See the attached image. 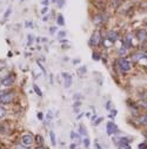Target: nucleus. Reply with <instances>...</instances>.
I'll list each match as a JSON object with an SVG mask.
<instances>
[{"instance_id":"obj_7","label":"nucleus","mask_w":147,"mask_h":149,"mask_svg":"<svg viewBox=\"0 0 147 149\" xmlns=\"http://www.w3.org/2000/svg\"><path fill=\"white\" fill-rule=\"evenodd\" d=\"M107 39L111 41V42H115L118 39H119V34H118V32H115V31H109L108 33H107Z\"/></svg>"},{"instance_id":"obj_26","label":"nucleus","mask_w":147,"mask_h":149,"mask_svg":"<svg viewBox=\"0 0 147 149\" xmlns=\"http://www.w3.org/2000/svg\"><path fill=\"white\" fill-rule=\"evenodd\" d=\"M64 37H66V32L65 31H61V32L58 33V38H64Z\"/></svg>"},{"instance_id":"obj_5","label":"nucleus","mask_w":147,"mask_h":149,"mask_svg":"<svg viewBox=\"0 0 147 149\" xmlns=\"http://www.w3.org/2000/svg\"><path fill=\"white\" fill-rule=\"evenodd\" d=\"M14 81H15V78L13 75H8V76H6V78H4L1 80V86L10 87V86H12L14 83Z\"/></svg>"},{"instance_id":"obj_22","label":"nucleus","mask_w":147,"mask_h":149,"mask_svg":"<svg viewBox=\"0 0 147 149\" xmlns=\"http://www.w3.org/2000/svg\"><path fill=\"white\" fill-rule=\"evenodd\" d=\"M102 120H104V117H99V119H97V120L94 121V126H98V125H100Z\"/></svg>"},{"instance_id":"obj_32","label":"nucleus","mask_w":147,"mask_h":149,"mask_svg":"<svg viewBox=\"0 0 147 149\" xmlns=\"http://www.w3.org/2000/svg\"><path fill=\"white\" fill-rule=\"evenodd\" d=\"M47 11H48V7H46V6H45V7L42 8V11H41V13H42V14H45V13H46Z\"/></svg>"},{"instance_id":"obj_14","label":"nucleus","mask_w":147,"mask_h":149,"mask_svg":"<svg viewBox=\"0 0 147 149\" xmlns=\"http://www.w3.org/2000/svg\"><path fill=\"white\" fill-rule=\"evenodd\" d=\"M86 71H87V68H86L85 66H82V67H80V68H79V71H78V74H79L80 76H84V74L86 73Z\"/></svg>"},{"instance_id":"obj_25","label":"nucleus","mask_w":147,"mask_h":149,"mask_svg":"<svg viewBox=\"0 0 147 149\" xmlns=\"http://www.w3.org/2000/svg\"><path fill=\"white\" fill-rule=\"evenodd\" d=\"M93 60H95V61H98V60H100V56H99V54L98 53H93Z\"/></svg>"},{"instance_id":"obj_31","label":"nucleus","mask_w":147,"mask_h":149,"mask_svg":"<svg viewBox=\"0 0 147 149\" xmlns=\"http://www.w3.org/2000/svg\"><path fill=\"white\" fill-rule=\"evenodd\" d=\"M116 115V109H114V110H112V113H111V117H114Z\"/></svg>"},{"instance_id":"obj_2","label":"nucleus","mask_w":147,"mask_h":149,"mask_svg":"<svg viewBox=\"0 0 147 149\" xmlns=\"http://www.w3.org/2000/svg\"><path fill=\"white\" fill-rule=\"evenodd\" d=\"M13 100V93H4L0 92V103L4 105H8L11 103Z\"/></svg>"},{"instance_id":"obj_4","label":"nucleus","mask_w":147,"mask_h":149,"mask_svg":"<svg viewBox=\"0 0 147 149\" xmlns=\"http://www.w3.org/2000/svg\"><path fill=\"white\" fill-rule=\"evenodd\" d=\"M119 129H118L116 125L114 122H108L107 123V134L108 135H113V134H118Z\"/></svg>"},{"instance_id":"obj_40","label":"nucleus","mask_w":147,"mask_h":149,"mask_svg":"<svg viewBox=\"0 0 147 149\" xmlns=\"http://www.w3.org/2000/svg\"><path fill=\"white\" fill-rule=\"evenodd\" d=\"M52 1H53V3H58V0H52Z\"/></svg>"},{"instance_id":"obj_6","label":"nucleus","mask_w":147,"mask_h":149,"mask_svg":"<svg viewBox=\"0 0 147 149\" xmlns=\"http://www.w3.org/2000/svg\"><path fill=\"white\" fill-rule=\"evenodd\" d=\"M101 40V34L99 31H95L93 34H92V38H91V44L94 45V46H98L99 42Z\"/></svg>"},{"instance_id":"obj_12","label":"nucleus","mask_w":147,"mask_h":149,"mask_svg":"<svg viewBox=\"0 0 147 149\" xmlns=\"http://www.w3.org/2000/svg\"><path fill=\"white\" fill-rule=\"evenodd\" d=\"M56 21H58V25H60V26H64V25H65V21H64V18H63L61 14H58Z\"/></svg>"},{"instance_id":"obj_34","label":"nucleus","mask_w":147,"mask_h":149,"mask_svg":"<svg viewBox=\"0 0 147 149\" xmlns=\"http://www.w3.org/2000/svg\"><path fill=\"white\" fill-rule=\"evenodd\" d=\"M106 108H107V109H109V108H111V102H109V101L106 103Z\"/></svg>"},{"instance_id":"obj_1","label":"nucleus","mask_w":147,"mask_h":149,"mask_svg":"<svg viewBox=\"0 0 147 149\" xmlns=\"http://www.w3.org/2000/svg\"><path fill=\"white\" fill-rule=\"evenodd\" d=\"M116 65H118V67H119V69L121 72H128L131 69V67H132L131 62L127 60V59H125V58H119V59H118Z\"/></svg>"},{"instance_id":"obj_19","label":"nucleus","mask_w":147,"mask_h":149,"mask_svg":"<svg viewBox=\"0 0 147 149\" xmlns=\"http://www.w3.org/2000/svg\"><path fill=\"white\" fill-rule=\"evenodd\" d=\"M119 148L120 149H132L130 147V143H123V144H119Z\"/></svg>"},{"instance_id":"obj_20","label":"nucleus","mask_w":147,"mask_h":149,"mask_svg":"<svg viewBox=\"0 0 147 149\" xmlns=\"http://www.w3.org/2000/svg\"><path fill=\"white\" fill-rule=\"evenodd\" d=\"M82 143H84V146H85L86 148H88V147H90V139L85 137V139L82 140Z\"/></svg>"},{"instance_id":"obj_37","label":"nucleus","mask_w":147,"mask_h":149,"mask_svg":"<svg viewBox=\"0 0 147 149\" xmlns=\"http://www.w3.org/2000/svg\"><path fill=\"white\" fill-rule=\"evenodd\" d=\"M75 147H77V144H74V143H73V144H71V147H70V148H71V149H75Z\"/></svg>"},{"instance_id":"obj_8","label":"nucleus","mask_w":147,"mask_h":149,"mask_svg":"<svg viewBox=\"0 0 147 149\" xmlns=\"http://www.w3.org/2000/svg\"><path fill=\"white\" fill-rule=\"evenodd\" d=\"M106 17L104 15V14H97V15H94V18H93V22L95 24V25H99V24H102L104 21H106V19H105Z\"/></svg>"},{"instance_id":"obj_39","label":"nucleus","mask_w":147,"mask_h":149,"mask_svg":"<svg viewBox=\"0 0 147 149\" xmlns=\"http://www.w3.org/2000/svg\"><path fill=\"white\" fill-rule=\"evenodd\" d=\"M37 149H45V148H44V147H41V146H40V147H37Z\"/></svg>"},{"instance_id":"obj_24","label":"nucleus","mask_w":147,"mask_h":149,"mask_svg":"<svg viewBox=\"0 0 147 149\" xmlns=\"http://www.w3.org/2000/svg\"><path fill=\"white\" fill-rule=\"evenodd\" d=\"M32 41H33V35L29 34V35L27 37V44H28V45H31V44H32Z\"/></svg>"},{"instance_id":"obj_35","label":"nucleus","mask_w":147,"mask_h":149,"mask_svg":"<svg viewBox=\"0 0 147 149\" xmlns=\"http://www.w3.org/2000/svg\"><path fill=\"white\" fill-rule=\"evenodd\" d=\"M38 117L40 119V120H42V114L41 113H38Z\"/></svg>"},{"instance_id":"obj_36","label":"nucleus","mask_w":147,"mask_h":149,"mask_svg":"<svg viewBox=\"0 0 147 149\" xmlns=\"http://www.w3.org/2000/svg\"><path fill=\"white\" fill-rule=\"evenodd\" d=\"M55 32V27H51V33H54Z\"/></svg>"},{"instance_id":"obj_41","label":"nucleus","mask_w":147,"mask_h":149,"mask_svg":"<svg viewBox=\"0 0 147 149\" xmlns=\"http://www.w3.org/2000/svg\"><path fill=\"white\" fill-rule=\"evenodd\" d=\"M0 86H1V80H0Z\"/></svg>"},{"instance_id":"obj_18","label":"nucleus","mask_w":147,"mask_h":149,"mask_svg":"<svg viewBox=\"0 0 147 149\" xmlns=\"http://www.w3.org/2000/svg\"><path fill=\"white\" fill-rule=\"evenodd\" d=\"M79 130H80V134H81V135H86V134H87V132H86V128L84 127V125H80V127H79Z\"/></svg>"},{"instance_id":"obj_16","label":"nucleus","mask_w":147,"mask_h":149,"mask_svg":"<svg viewBox=\"0 0 147 149\" xmlns=\"http://www.w3.org/2000/svg\"><path fill=\"white\" fill-rule=\"evenodd\" d=\"M33 89H34V92L38 94V96H42V93H41V91H40V88H39L37 85L33 86Z\"/></svg>"},{"instance_id":"obj_28","label":"nucleus","mask_w":147,"mask_h":149,"mask_svg":"<svg viewBox=\"0 0 147 149\" xmlns=\"http://www.w3.org/2000/svg\"><path fill=\"white\" fill-rule=\"evenodd\" d=\"M126 47H124V48H120L119 49V54H126Z\"/></svg>"},{"instance_id":"obj_29","label":"nucleus","mask_w":147,"mask_h":149,"mask_svg":"<svg viewBox=\"0 0 147 149\" xmlns=\"http://www.w3.org/2000/svg\"><path fill=\"white\" fill-rule=\"evenodd\" d=\"M64 3H65V0H58V5H59V7H63Z\"/></svg>"},{"instance_id":"obj_38","label":"nucleus","mask_w":147,"mask_h":149,"mask_svg":"<svg viewBox=\"0 0 147 149\" xmlns=\"http://www.w3.org/2000/svg\"><path fill=\"white\" fill-rule=\"evenodd\" d=\"M42 4H44V5H48V0H44Z\"/></svg>"},{"instance_id":"obj_27","label":"nucleus","mask_w":147,"mask_h":149,"mask_svg":"<svg viewBox=\"0 0 147 149\" xmlns=\"http://www.w3.org/2000/svg\"><path fill=\"white\" fill-rule=\"evenodd\" d=\"M10 14H11V8H7V11H6V13L4 14V18L6 19V18H7V17H8Z\"/></svg>"},{"instance_id":"obj_42","label":"nucleus","mask_w":147,"mask_h":149,"mask_svg":"<svg viewBox=\"0 0 147 149\" xmlns=\"http://www.w3.org/2000/svg\"><path fill=\"white\" fill-rule=\"evenodd\" d=\"M21 1H25V0H21Z\"/></svg>"},{"instance_id":"obj_30","label":"nucleus","mask_w":147,"mask_h":149,"mask_svg":"<svg viewBox=\"0 0 147 149\" xmlns=\"http://www.w3.org/2000/svg\"><path fill=\"white\" fill-rule=\"evenodd\" d=\"M25 26H26V27H32L33 24H32L31 21H26V22H25Z\"/></svg>"},{"instance_id":"obj_3","label":"nucleus","mask_w":147,"mask_h":149,"mask_svg":"<svg viewBox=\"0 0 147 149\" xmlns=\"http://www.w3.org/2000/svg\"><path fill=\"white\" fill-rule=\"evenodd\" d=\"M21 142H22L24 146L31 147V146L33 144V142H34V137H33L31 134H25V135H22V137H21Z\"/></svg>"},{"instance_id":"obj_23","label":"nucleus","mask_w":147,"mask_h":149,"mask_svg":"<svg viewBox=\"0 0 147 149\" xmlns=\"http://www.w3.org/2000/svg\"><path fill=\"white\" fill-rule=\"evenodd\" d=\"M15 149H31V147H27V146H24V144H20V146H17Z\"/></svg>"},{"instance_id":"obj_10","label":"nucleus","mask_w":147,"mask_h":149,"mask_svg":"<svg viewBox=\"0 0 147 149\" xmlns=\"http://www.w3.org/2000/svg\"><path fill=\"white\" fill-rule=\"evenodd\" d=\"M137 37L140 41H145L147 39V33H146L145 29H139V31L137 32Z\"/></svg>"},{"instance_id":"obj_21","label":"nucleus","mask_w":147,"mask_h":149,"mask_svg":"<svg viewBox=\"0 0 147 149\" xmlns=\"http://www.w3.org/2000/svg\"><path fill=\"white\" fill-rule=\"evenodd\" d=\"M138 148H139V149H147V143L142 142V143H140V144L138 146Z\"/></svg>"},{"instance_id":"obj_11","label":"nucleus","mask_w":147,"mask_h":149,"mask_svg":"<svg viewBox=\"0 0 147 149\" xmlns=\"http://www.w3.org/2000/svg\"><path fill=\"white\" fill-rule=\"evenodd\" d=\"M139 123H141V125H147V114L142 115V116L139 119Z\"/></svg>"},{"instance_id":"obj_17","label":"nucleus","mask_w":147,"mask_h":149,"mask_svg":"<svg viewBox=\"0 0 147 149\" xmlns=\"http://www.w3.org/2000/svg\"><path fill=\"white\" fill-rule=\"evenodd\" d=\"M5 115H6V109L4 107H0V119L5 117Z\"/></svg>"},{"instance_id":"obj_9","label":"nucleus","mask_w":147,"mask_h":149,"mask_svg":"<svg viewBox=\"0 0 147 149\" xmlns=\"http://www.w3.org/2000/svg\"><path fill=\"white\" fill-rule=\"evenodd\" d=\"M63 76L65 79V87L66 88H70L71 85H72V76L68 73H63Z\"/></svg>"},{"instance_id":"obj_13","label":"nucleus","mask_w":147,"mask_h":149,"mask_svg":"<svg viewBox=\"0 0 147 149\" xmlns=\"http://www.w3.org/2000/svg\"><path fill=\"white\" fill-rule=\"evenodd\" d=\"M36 142H37L39 146H42V143H44L42 136H41V135H37V136H36Z\"/></svg>"},{"instance_id":"obj_33","label":"nucleus","mask_w":147,"mask_h":149,"mask_svg":"<svg viewBox=\"0 0 147 149\" xmlns=\"http://www.w3.org/2000/svg\"><path fill=\"white\" fill-rule=\"evenodd\" d=\"M80 105H81V102H80V101H77V102L74 103V108H75V107H79Z\"/></svg>"},{"instance_id":"obj_15","label":"nucleus","mask_w":147,"mask_h":149,"mask_svg":"<svg viewBox=\"0 0 147 149\" xmlns=\"http://www.w3.org/2000/svg\"><path fill=\"white\" fill-rule=\"evenodd\" d=\"M49 137H51L52 144H53V146H55V144H56V141H55V135H54V132H49Z\"/></svg>"}]
</instances>
